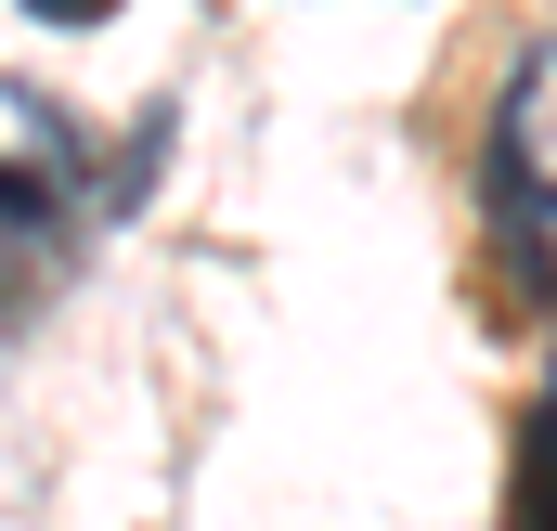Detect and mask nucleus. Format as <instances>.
<instances>
[{
    "instance_id": "20e7f679",
    "label": "nucleus",
    "mask_w": 557,
    "mask_h": 531,
    "mask_svg": "<svg viewBox=\"0 0 557 531\" xmlns=\"http://www.w3.org/2000/svg\"><path fill=\"white\" fill-rule=\"evenodd\" d=\"M26 13H52V26H91V13H117V0H26Z\"/></svg>"
},
{
    "instance_id": "f257e3e1",
    "label": "nucleus",
    "mask_w": 557,
    "mask_h": 531,
    "mask_svg": "<svg viewBox=\"0 0 557 531\" xmlns=\"http://www.w3.org/2000/svg\"><path fill=\"white\" fill-rule=\"evenodd\" d=\"M493 182L519 195V208H557V39L519 52V78H506V118H493Z\"/></svg>"
},
{
    "instance_id": "f03ea898",
    "label": "nucleus",
    "mask_w": 557,
    "mask_h": 531,
    "mask_svg": "<svg viewBox=\"0 0 557 531\" xmlns=\"http://www.w3.org/2000/svg\"><path fill=\"white\" fill-rule=\"evenodd\" d=\"M65 221H52V182H26V169H0V260H26V247H52Z\"/></svg>"
},
{
    "instance_id": "7ed1b4c3",
    "label": "nucleus",
    "mask_w": 557,
    "mask_h": 531,
    "mask_svg": "<svg viewBox=\"0 0 557 531\" xmlns=\"http://www.w3.org/2000/svg\"><path fill=\"white\" fill-rule=\"evenodd\" d=\"M519 531H557V415L532 428V467H519Z\"/></svg>"
}]
</instances>
